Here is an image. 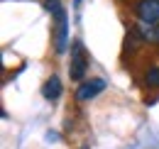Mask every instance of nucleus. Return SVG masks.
Returning a JSON list of instances; mask_svg holds the SVG:
<instances>
[{
    "instance_id": "obj_1",
    "label": "nucleus",
    "mask_w": 159,
    "mask_h": 149,
    "mask_svg": "<svg viewBox=\"0 0 159 149\" xmlns=\"http://www.w3.org/2000/svg\"><path fill=\"white\" fill-rule=\"evenodd\" d=\"M88 71V56L83 52V44L81 42H74V47H71V64H69V74L74 81H81L83 76Z\"/></svg>"
},
{
    "instance_id": "obj_2",
    "label": "nucleus",
    "mask_w": 159,
    "mask_h": 149,
    "mask_svg": "<svg viewBox=\"0 0 159 149\" xmlns=\"http://www.w3.org/2000/svg\"><path fill=\"white\" fill-rule=\"evenodd\" d=\"M57 20V29H54V49L57 54H64L66 52V42H69V20H66V12L61 10L54 15Z\"/></svg>"
},
{
    "instance_id": "obj_3",
    "label": "nucleus",
    "mask_w": 159,
    "mask_h": 149,
    "mask_svg": "<svg viewBox=\"0 0 159 149\" xmlns=\"http://www.w3.org/2000/svg\"><path fill=\"white\" fill-rule=\"evenodd\" d=\"M135 15L142 22H147V25H157L159 22V0H137Z\"/></svg>"
},
{
    "instance_id": "obj_4",
    "label": "nucleus",
    "mask_w": 159,
    "mask_h": 149,
    "mask_svg": "<svg viewBox=\"0 0 159 149\" xmlns=\"http://www.w3.org/2000/svg\"><path fill=\"white\" fill-rule=\"evenodd\" d=\"M105 91V81L103 78H93V81H86V83H81L79 91H76V100H91V98H96L98 93Z\"/></svg>"
},
{
    "instance_id": "obj_5",
    "label": "nucleus",
    "mask_w": 159,
    "mask_h": 149,
    "mask_svg": "<svg viewBox=\"0 0 159 149\" xmlns=\"http://www.w3.org/2000/svg\"><path fill=\"white\" fill-rule=\"evenodd\" d=\"M42 95L47 100H59V95H61V78L59 76H49L47 78V83L42 86Z\"/></svg>"
},
{
    "instance_id": "obj_6",
    "label": "nucleus",
    "mask_w": 159,
    "mask_h": 149,
    "mask_svg": "<svg viewBox=\"0 0 159 149\" xmlns=\"http://www.w3.org/2000/svg\"><path fill=\"white\" fill-rule=\"evenodd\" d=\"M137 32H139V37L144 39V42H149V44H159V27H157V25H147V22H142Z\"/></svg>"
},
{
    "instance_id": "obj_7",
    "label": "nucleus",
    "mask_w": 159,
    "mask_h": 149,
    "mask_svg": "<svg viewBox=\"0 0 159 149\" xmlns=\"http://www.w3.org/2000/svg\"><path fill=\"white\" fill-rule=\"evenodd\" d=\"M144 83L149 88H159V66H149L144 74Z\"/></svg>"
},
{
    "instance_id": "obj_8",
    "label": "nucleus",
    "mask_w": 159,
    "mask_h": 149,
    "mask_svg": "<svg viewBox=\"0 0 159 149\" xmlns=\"http://www.w3.org/2000/svg\"><path fill=\"white\" fill-rule=\"evenodd\" d=\"M44 7H47V12H52V15H57V12L64 10V7H61V0H44Z\"/></svg>"
},
{
    "instance_id": "obj_9",
    "label": "nucleus",
    "mask_w": 159,
    "mask_h": 149,
    "mask_svg": "<svg viewBox=\"0 0 159 149\" xmlns=\"http://www.w3.org/2000/svg\"><path fill=\"white\" fill-rule=\"evenodd\" d=\"M81 2H83V0H74V5H76V7H79V5H81Z\"/></svg>"
}]
</instances>
